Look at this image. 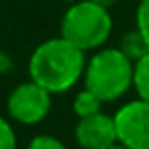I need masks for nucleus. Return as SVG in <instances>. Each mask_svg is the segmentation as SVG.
Masks as SVG:
<instances>
[{
  "label": "nucleus",
  "mask_w": 149,
  "mask_h": 149,
  "mask_svg": "<svg viewBox=\"0 0 149 149\" xmlns=\"http://www.w3.org/2000/svg\"><path fill=\"white\" fill-rule=\"evenodd\" d=\"M86 61V51L59 35L35 47L29 59V76L51 94H61L84 78Z\"/></svg>",
  "instance_id": "1"
},
{
  "label": "nucleus",
  "mask_w": 149,
  "mask_h": 149,
  "mask_svg": "<svg viewBox=\"0 0 149 149\" xmlns=\"http://www.w3.org/2000/svg\"><path fill=\"white\" fill-rule=\"evenodd\" d=\"M133 72L135 61H131L118 47H100L86 61L82 80L84 88L92 90L102 102H112L133 88Z\"/></svg>",
  "instance_id": "2"
},
{
  "label": "nucleus",
  "mask_w": 149,
  "mask_h": 149,
  "mask_svg": "<svg viewBox=\"0 0 149 149\" xmlns=\"http://www.w3.org/2000/svg\"><path fill=\"white\" fill-rule=\"evenodd\" d=\"M61 37L74 43L82 51L100 49L112 33L110 8L96 4L94 0L70 2L61 17Z\"/></svg>",
  "instance_id": "3"
},
{
  "label": "nucleus",
  "mask_w": 149,
  "mask_h": 149,
  "mask_svg": "<svg viewBox=\"0 0 149 149\" xmlns=\"http://www.w3.org/2000/svg\"><path fill=\"white\" fill-rule=\"evenodd\" d=\"M6 108L13 120L21 125H37L51 110V92L33 80L23 82L8 94Z\"/></svg>",
  "instance_id": "4"
},
{
  "label": "nucleus",
  "mask_w": 149,
  "mask_h": 149,
  "mask_svg": "<svg viewBox=\"0 0 149 149\" xmlns=\"http://www.w3.org/2000/svg\"><path fill=\"white\" fill-rule=\"evenodd\" d=\"M118 143L127 149H149V102L131 100L114 112Z\"/></svg>",
  "instance_id": "5"
},
{
  "label": "nucleus",
  "mask_w": 149,
  "mask_h": 149,
  "mask_svg": "<svg viewBox=\"0 0 149 149\" xmlns=\"http://www.w3.org/2000/svg\"><path fill=\"white\" fill-rule=\"evenodd\" d=\"M74 137L82 149H106V147L118 143L114 116H110L102 110L96 114H90V116H82V118H78Z\"/></svg>",
  "instance_id": "6"
},
{
  "label": "nucleus",
  "mask_w": 149,
  "mask_h": 149,
  "mask_svg": "<svg viewBox=\"0 0 149 149\" xmlns=\"http://www.w3.org/2000/svg\"><path fill=\"white\" fill-rule=\"evenodd\" d=\"M118 49H120L131 61H139L141 57H145V55L149 53V45H147V41L143 39V35L139 33L137 27H135L133 31H129V33L123 35Z\"/></svg>",
  "instance_id": "7"
},
{
  "label": "nucleus",
  "mask_w": 149,
  "mask_h": 149,
  "mask_svg": "<svg viewBox=\"0 0 149 149\" xmlns=\"http://www.w3.org/2000/svg\"><path fill=\"white\" fill-rule=\"evenodd\" d=\"M72 108H74V112H76L78 118H82V116H90V114H96V112L102 110V100H100L92 90L84 88V90H80V92L76 94Z\"/></svg>",
  "instance_id": "8"
},
{
  "label": "nucleus",
  "mask_w": 149,
  "mask_h": 149,
  "mask_svg": "<svg viewBox=\"0 0 149 149\" xmlns=\"http://www.w3.org/2000/svg\"><path fill=\"white\" fill-rule=\"evenodd\" d=\"M133 88L141 100L149 102V53L135 61V72H133Z\"/></svg>",
  "instance_id": "9"
},
{
  "label": "nucleus",
  "mask_w": 149,
  "mask_h": 149,
  "mask_svg": "<svg viewBox=\"0 0 149 149\" xmlns=\"http://www.w3.org/2000/svg\"><path fill=\"white\" fill-rule=\"evenodd\" d=\"M135 23H137L139 33L143 35V39L149 45V0H141L139 2L137 13H135Z\"/></svg>",
  "instance_id": "10"
},
{
  "label": "nucleus",
  "mask_w": 149,
  "mask_h": 149,
  "mask_svg": "<svg viewBox=\"0 0 149 149\" xmlns=\"http://www.w3.org/2000/svg\"><path fill=\"white\" fill-rule=\"evenodd\" d=\"M0 149H17V133L2 114H0Z\"/></svg>",
  "instance_id": "11"
},
{
  "label": "nucleus",
  "mask_w": 149,
  "mask_h": 149,
  "mask_svg": "<svg viewBox=\"0 0 149 149\" xmlns=\"http://www.w3.org/2000/svg\"><path fill=\"white\" fill-rule=\"evenodd\" d=\"M27 149H68V147L63 145L61 139H57L53 135H37L31 139Z\"/></svg>",
  "instance_id": "12"
},
{
  "label": "nucleus",
  "mask_w": 149,
  "mask_h": 149,
  "mask_svg": "<svg viewBox=\"0 0 149 149\" xmlns=\"http://www.w3.org/2000/svg\"><path fill=\"white\" fill-rule=\"evenodd\" d=\"M94 2L100 4V6H104V8H112V6L118 2V0H94Z\"/></svg>",
  "instance_id": "13"
},
{
  "label": "nucleus",
  "mask_w": 149,
  "mask_h": 149,
  "mask_svg": "<svg viewBox=\"0 0 149 149\" xmlns=\"http://www.w3.org/2000/svg\"><path fill=\"white\" fill-rule=\"evenodd\" d=\"M106 149H127V147L120 145V143H114V145H110V147H106Z\"/></svg>",
  "instance_id": "14"
},
{
  "label": "nucleus",
  "mask_w": 149,
  "mask_h": 149,
  "mask_svg": "<svg viewBox=\"0 0 149 149\" xmlns=\"http://www.w3.org/2000/svg\"><path fill=\"white\" fill-rule=\"evenodd\" d=\"M63 2H76V0H63Z\"/></svg>",
  "instance_id": "15"
}]
</instances>
